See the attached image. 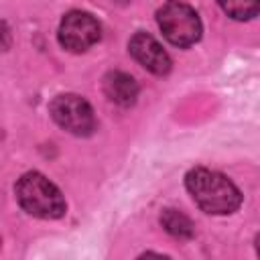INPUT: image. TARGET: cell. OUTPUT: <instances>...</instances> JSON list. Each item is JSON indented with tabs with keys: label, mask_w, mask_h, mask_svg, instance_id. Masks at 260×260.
<instances>
[{
	"label": "cell",
	"mask_w": 260,
	"mask_h": 260,
	"mask_svg": "<svg viewBox=\"0 0 260 260\" xmlns=\"http://www.w3.org/2000/svg\"><path fill=\"white\" fill-rule=\"evenodd\" d=\"M185 185L193 201L205 213L225 215V213H234L242 205L240 189L221 173L197 167L187 173Z\"/></svg>",
	"instance_id": "obj_1"
},
{
	"label": "cell",
	"mask_w": 260,
	"mask_h": 260,
	"mask_svg": "<svg viewBox=\"0 0 260 260\" xmlns=\"http://www.w3.org/2000/svg\"><path fill=\"white\" fill-rule=\"evenodd\" d=\"M14 191L20 207L35 217L57 219L67 209L61 191L41 173H24L18 179Z\"/></svg>",
	"instance_id": "obj_2"
},
{
	"label": "cell",
	"mask_w": 260,
	"mask_h": 260,
	"mask_svg": "<svg viewBox=\"0 0 260 260\" xmlns=\"http://www.w3.org/2000/svg\"><path fill=\"white\" fill-rule=\"evenodd\" d=\"M156 20L167 41L175 47H191L201 39L199 14L181 0L165 2L156 12Z\"/></svg>",
	"instance_id": "obj_3"
},
{
	"label": "cell",
	"mask_w": 260,
	"mask_h": 260,
	"mask_svg": "<svg viewBox=\"0 0 260 260\" xmlns=\"http://www.w3.org/2000/svg\"><path fill=\"white\" fill-rule=\"evenodd\" d=\"M49 112H51L53 120L69 134L89 136L95 130V116H93L91 106L75 93L57 95L51 102Z\"/></svg>",
	"instance_id": "obj_4"
},
{
	"label": "cell",
	"mask_w": 260,
	"mask_h": 260,
	"mask_svg": "<svg viewBox=\"0 0 260 260\" xmlns=\"http://www.w3.org/2000/svg\"><path fill=\"white\" fill-rule=\"evenodd\" d=\"M102 37L100 22L81 10H71L63 16L59 24V43L73 53H83L91 45H95Z\"/></svg>",
	"instance_id": "obj_5"
},
{
	"label": "cell",
	"mask_w": 260,
	"mask_h": 260,
	"mask_svg": "<svg viewBox=\"0 0 260 260\" xmlns=\"http://www.w3.org/2000/svg\"><path fill=\"white\" fill-rule=\"evenodd\" d=\"M130 55L150 73L154 75H167L171 71V57L167 51L158 45V41L146 32H136L128 43Z\"/></svg>",
	"instance_id": "obj_6"
},
{
	"label": "cell",
	"mask_w": 260,
	"mask_h": 260,
	"mask_svg": "<svg viewBox=\"0 0 260 260\" xmlns=\"http://www.w3.org/2000/svg\"><path fill=\"white\" fill-rule=\"evenodd\" d=\"M104 93L110 102L128 108L138 98V83L124 71H110L104 77Z\"/></svg>",
	"instance_id": "obj_7"
},
{
	"label": "cell",
	"mask_w": 260,
	"mask_h": 260,
	"mask_svg": "<svg viewBox=\"0 0 260 260\" xmlns=\"http://www.w3.org/2000/svg\"><path fill=\"white\" fill-rule=\"evenodd\" d=\"M160 225H162L171 236L181 238V240L193 236V221H191L185 213H181V211H177V209H165V211L160 213Z\"/></svg>",
	"instance_id": "obj_8"
},
{
	"label": "cell",
	"mask_w": 260,
	"mask_h": 260,
	"mask_svg": "<svg viewBox=\"0 0 260 260\" xmlns=\"http://www.w3.org/2000/svg\"><path fill=\"white\" fill-rule=\"evenodd\" d=\"M221 10L234 20H250L260 12V0H217Z\"/></svg>",
	"instance_id": "obj_9"
},
{
	"label": "cell",
	"mask_w": 260,
	"mask_h": 260,
	"mask_svg": "<svg viewBox=\"0 0 260 260\" xmlns=\"http://www.w3.org/2000/svg\"><path fill=\"white\" fill-rule=\"evenodd\" d=\"M2 28H4V49H8V37H10V35H8V26H6V22L2 24Z\"/></svg>",
	"instance_id": "obj_10"
},
{
	"label": "cell",
	"mask_w": 260,
	"mask_h": 260,
	"mask_svg": "<svg viewBox=\"0 0 260 260\" xmlns=\"http://www.w3.org/2000/svg\"><path fill=\"white\" fill-rule=\"evenodd\" d=\"M256 252H258V256H260V234L256 236Z\"/></svg>",
	"instance_id": "obj_11"
},
{
	"label": "cell",
	"mask_w": 260,
	"mask_h": 260,
	"mask_svg": "<svg viewBox=\"0 0 260 260\" xmlns=\"http://www.w3.org/2000/svg\"><path fill=\"white\" fill-rule=\"evenodd\" d=\"M116 2H122L124 4V2H130V0H116Z\"/></svg>",
	"instance_id": "obj_12"
}]
</instances>
